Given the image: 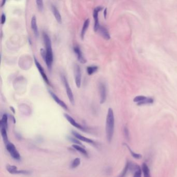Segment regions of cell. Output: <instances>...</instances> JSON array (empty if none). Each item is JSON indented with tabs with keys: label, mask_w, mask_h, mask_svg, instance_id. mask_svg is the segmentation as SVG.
<instances>
[{
	"label": "cell",
	"mask_w": 177,
	"mask_h": 177,
	"mask_svg": "<svg viewBox=\"0 0 177 177\" xmlns=\"http://www.w3.org/2000/svg\"><path fill=\"white\" fill-rule=\"evenodd\" d=\"M106 14H107V8H105L103 12V15H104V18H106Z\"/></svg>",
	"instance_id": "cell-32"
},
{
	"label": "cell",
	"mask_w": 177,
	"mask_h": 177,
	"mask_svg": "<svg viewBox=\"0 0 177 177\" xmlns=\"http://www.w3.org/2000/svg\"><path fill=\"white\" fill-rule=\"evenodd\" d=\"M98 69V67L97 65L89 66L87 68V72L88 73V74L91 75L93 74V73H94L96 71H97Z\"/></svg>",
	"instance_id": "cell-22"
},
{
	"label": "cell",
	"mask_w": 177,
	"mask_h": 177,
	"mask_svg": "<svg viewBox=\"0 0 177 177\" xmlns=\"http://www.w3.org/2000/svg\"><path fill=\"white\" fill-rule=\"evenodd\" d=\"M71 140L72 141H73V142H74L75 144H81V143L79 141H77V140H75L74 139H73V138H71Z\"/></svg>",
	"instance_id": "cell-31"
},
{
	"label": "cell",
	"mask_w": 177,
	"mask_h": 177,
	"mask_svg": "<svg viewBox=\"0 0 177 177\" xmlns=\"http://www.w3.org/2000/svg\"><path fill=\"white\" fill-rule=\"evenodd\" d=\"M43 36L44 44L45 45L46 51L43 48H41L40 49V53L43 58L45 62L47 68H48L49 70H51L52 68L54 59L51 40L48 35L46 32H43Z\"/></svg>",
	"instance_id": "cell-1"
},
{
	"label": "cell",
	"mask_w": 177,
	"mask_h": 177,
	"mask_svg": "<svg viewBox=\"0 0 177 177\" xmlns=\"http://www.w3.org/2000/svg\"><path fill=\"white\" fill-rule=\"evenodd\" d=\"M36 3L37 5L38 10H39V11L42 12L44 8L43 1L42 0H36Z\"/></svg>",
	"instance_id": "cell-28"
},
{
	"label": "cell",
	"mask_w": 177,
	"mask_h": 177,
	"mask_svg": "<svg viewBox=\"0 0 177 177\" xmlns=\"http://www.w3.org/2000/svg\"><path fill=\"white\" fill-rule=\"evenodd\" d=\"M74 73L75 81V84L77 88L81 87L82 81V73L80 67L77 64H75L74 67Z\"/></svg>",
	"instance_id": "cell-7"
},
{
	"label": "cell",
	"mask_w": 177,
	"mask_h": 177,
	"mask_svg": "<svg viewBox=\"0 0 177 177\" xmlns=\"http://www.w3.org/2000/svg\"><path fill=\"white\" fill-rule=\"evenodd\" d=\"M103 7L101 6H97L94 8V12H93V17L94 19V29L95 32L98 31L99 28L100 27V24L99 22L98 13L99 12L102 10Z\"/></svg>",
	"instance_id": "cell-6"
},
{
	"label": "cell",
	"mask_w": 177,
	"mask_h": 177,
	"mask_svg": "<svg viewBox=\"0 0 177 177\" xmlns=\"http://www.w3.org/2000/svg\"><path fill=\"white\" fill-rule=\"evenodd\" d=\"M81 163V161L80 159L79 158H76L75 159L73 160L72 163L71 164V167L72 168H77V166H79Z\"/></svg>",
	"instance_id": "cell-26"
},
{
	"label": "cell",
	"mask_w": 177,
	"mask_h": 177,
	"mask_svg": "<svg viewBox=\"0 0 177 177\" xmlns=\"http://www.w3.org/2000/svg\"><path fill=\"white\" fill-rule=\"evenodd\" d=\"M125 146H126V147L128 148L129 151H130V153H131V154H132V156L133 158H136V159H140V158H141L142 155H141V154L136 153H135L134 152L132 151V149H130V147H129V146H128L127 144H125Z\"/></svg>",
	"instance_id": "cell-24"
},
{
	"label": "cell",
	"mask_w": 177,
	"mask_h": 177,
	"mask_svg": "<svg viewBox=\"0 0 177 177\" xmlns=\"http://www.w3.org/2000/svg\"><path fill=\"white\" fill-rule=\"evenodd\" d=\"M49 94H51V97L53 98L54 100L55 101L56 103H57V104H59L60 106H61L62 108L65 109V110H68V106L67 104H65V103L63 102V101L61 100L57 96V95L54 93L52 91H48Z\"/></svg>",
	"instance_id": "cell-12"
},
{
	"label": "cell",
	"mask_w": 177,
	"mask_h": 177,
	"mask_svg": "<svg viewBox=\"0 0 177 177\" xmlns=\"http://www.w3.org/2000/svg\"><path fill=\"white\" fill-rule=\"evenodd\" d=\"M124 134H125V136L126 139L129 140V132L128 128L126 127L124 128Z\"/></svg>",
	"instance_id": "cell-29"
},
{
	"label": "cell",
	"mask_w": 177,
	"mask_h": 177,
	"mask_svg": "<svg viewBox=\"0 0 177 177\" xmlns=\"http://www.w3.org/2000/svg\"><path fill=\"white\" fill-rule=\"evenodd\" d=\"M61 78L62 82L63 83V84H64V86H65V87L66 93H67V95L68 97L69 101L73 105L74 104V96H73L72 89H71V87L70 86L69 83H68V81L67 80L66 77L64 75H61Z\"/></svg>",
	"instance_id": "cell-3"
},
{
	"label": "cell",
	"mask_w": 177,
	"mask_h": 177,
	"mask_svg": "<svg viewBox=\"0 0 177 177\" xmlns=\"http://www.w3.org/2000/svg\"><path fill=\"white\" fill-rule=\"evenodd\" d=\"M34 62H35L36 66L37 69L39 70V73L41 75V76L43 77V79H44V80L45 82L47 84L49 85H50V82H49V80L48 79V77H47V75L46 74V73H45V71L44 70L43 68L41 65V64L39 63V62L37 61V60L36 59V57H34Z\"/></svg>",
	"instance_id": "cell-9"
},
{
	"label": "cell",
	"mask_w": 177,
	"mask_h": 177,
	"mask_svg": "<svg viewBox=\"0 0 177 177\" xmlns=\"http://www.w3.org/2000/svg\"><path fill=\"white\" fill-rule=\"evenodd\" d=\"M10 109L12 110V111L14 112V113H15V110H14V108H13V107H12V106H10Z\"/></svg>",
	"instance_id": "cell-34"
},
{
	"label": "cell",
	"mask_w": 177,
	"mask_h": 177,
	"mask_svg": "<svg viewBox=\"0 0 177 177\" xmlns=\"http://www.w3.org/2000/svg\"><path fill=\"white\" fill-rule=\"evenodd\" d=\"M1 132L2 138H3L4 143L6 144L7 143H8V142H9L8 140V137H7V133H6V129L1 128Z\"/></svg>",
	"instance_id": "cell-23"
},
{
	"label": "cell",
	"mask_w": 177,
	"mask_h": 177,
	"mask_svg": "<svg viewBox=\"0 0 177 177\" xmlns=\"http://www.w3.org/2000/svg\"><path fill=\"white\" fill-rule=\"evenodd\" d=\"M51 10H52L53 14L55 16L57 22L59 24H61L62 23V18H61V15L60 14L59 11L58 10L57 7L55 5H51Z\"/></svg>",
	"instance_id": "cell-16"
},
{
	"label": "cell",
	"mask_w": 177,
	"mask_h": 177,
	"mask_svg": "<svg viewBox=\"0 0 177 177\" xmlns=\"http://www.w3.org/2000/svg\"><path fill=\"white\" fill-rule=\"evenodd\" d=\"M7 116L6 114H4L2 116V119L0 122V126L1 128L7 129Z\"/></svg>",
	"instance_id": "cell-21"
},
{
	"label": "cell",
	"mask_w": 177,
	"mask_h": 177,
	"mask_svg": "<svg viewBox=\"0 0 177 177\" xmlns=\"http://www.w3.org/2000/svg\"><path fill=\"white\" fill-rule=\"evenodd\" d=\"M5 2H6V1H4V0L2 1V3H1V7H2V6H3L4 4H5Z\"/></svg>",
	"instance_id": "cell-33"
},
{
	"label": "cell",
	"mask_w": 177,
	"mask_h": 177,
	"mask_svg": "<svg viewBox=\"0 0 177 177\" xmlns=\"http://www.w3.org/2000/svg\"><path fill=\"white\" fill-rule=\"evenodd\" d=\"M129 169V161H127L126 165L125 166L123 170L122 171V173H120V176L118 177H125L127 174V173Z\"/></svg>",
	"instance_id": "cell-27"
},
{
	"label": "cell",
	"mask_w": 177,
	"mask_h": 177,
	"mask_svg": "<svg viewBox=\"0 0 177 177\" xmlns=\"http://www.w3.org/2000/svg\"><path fill=\"white\" fill-rule=\"evenodd\" d=\"M114 129V116L113 111L111 108L109 109L106 120V138L108 141L112 140Z\"/></svg>",
	"instance_id": "cell-2"
},
{
	"label": "cell",
	"mask_w": 177,
	"mask_h": 177,
	"mask_svg": "<svg viewBox=\"0 0 177 177\" xmlns=\"http://www.w3.org/2000/svg\"><path fill=\"white\" fill-rule=\"evenodd\" d=\"M5 22H6V16H5V14L3 13L1 16V24L3 25Z\"/></svg>",
	"instance_id": "cell-30"
},
{
	"label": "cell",
	"mask_w": 177,
	"mask_h": 177,
	"mask_svg": "<svg viewBox=\"0 0 177 177\" xmlns=\"http://www.w3.org/2000/svg\"><path fill=\"white\" fill-rule=\"evenodd\" d=\"M6 149L10 153L12 158L16 160H19L20 159V156L18 151L16 149L15 146L13 144L8 142V143L5 144Z\"/></svg>",
	"instance_id": "cell-4"
},
{
	"label": "cell",
	"mask_w": 177,
	"mask_h": 177,
	"mask_svg": "<svg viewBox=\"0 0 177 177\" xmlns=\"http://www.w3.org/2000/svg\"><path fill=\"white\" fill-rule=\"evenodd\" d=\"M134 101L137 103L138 106H141L144 104H152L154 103V100L152 98L147 97L144 96H138L134 99Z\"/></svg>",
	"instance_id": "cell-5"
},
{
	"label": "cell",
	"mask_w": 177,
	"mask_h": 177,
	"mask_svg": "<svg viewBox=\"0 0 177 177\" xmlns=\"http://www.w3.org/2000/svg\"><path fill=\"white\" fill-rule=\"evenodd\" d=\"M98 30L100 32L101 35L104 38V39H106V40L110 39V35L109 33L108 30L106 29V28H105L103 26L100 25V27L99 28Z\"/></svg>",
	"instance_id": "cell-17"
},
{
	"label": "cell",
	"mask_w": 177,
	"mask_h": 177,
	"mask_svg": "<svg viewBox=\"0 0 177 177\" xmlns=\"http://www.w3.org/2000/svg\"><path fill=\"white\" fill-rule=\"evenodd\" d=\"M142 171L144 173V177H151L150 175V171L147 164L146 163H143L142 166Z\"/></svg>",
	"instance_id": "cell-20"
},
{
	"label": "cell",
	"mask_w": 177,
	"mask_h": 177,
	"mask_svg": "<svg viewBox=\"0 0 177 177\" xmlns=\"http://www.w3.org/2000/svg\"><path fill=\"white\" fill-rule=\"evenodd\" d=\"M99 90L100 93V103L103 104L106 99V87L103 82H100L99 84Z\"/></svg>",
	"instance_id": "cell-8"
},
{
	"label": "cell",
	"mask_w": 177,
	"mask_h": 177,
	"mask_svg": "<svg viewBox=\"0 0 177 177\" xmlns=\"http://www.w3.org/2000/svg\"><path fill=\"white\" fill-rule=\"evenodd\" d=\"M31 27L32 29L33 30L36 37H39V29H38V27H37L36 18V16L35 15H33L32 17L31 21Z\"/></svg>",
	"instance_id": "cell-13"
},
{
	"label": "cell",
	"mask_w": 177,
	"mask_h": 177,
	"mask_svg": "<svg viewBox=\"0 0 177 177\" xmlns=\"http://www.w3.org/2000/svg\"><path fill=\"white\" fill-rule=\"evenodd\" d=\"M129 169H131L132 171H134L133 177H141L142 170L139 166L129 162Z\"/></svg>",
	"instance_id": "cell-11"
},
{
	"label": "cell",
	"mask_w": 177,
	"mask_h": 177,
	"mask_svg": "<svg viewBox=\"0 0 177 177\" xmlns=\"http://www.w3.org/2000/svg\"><path fill=\"white\" fill-rule=\"evenodd\" d=\"M89 23H90V20L89 18H87L85 20L83 24V27L82 29V31H81V36L82 39H83L84 37L85 34L87 29L89 28Z\"/></svg>",
	"instance_id": "cell-18"
},
{
	"label": "cell",
	"mask_w": 177,
	"mask_h": 177,
	"mask_svg": "<svg viewBox=\"0 0 177 177\" xmlns=\"http://www.w3.org/2000/svg\"><path fill=\"white\" fill-rule=\"evenodd\" d=\"M72 134L77 139H78L79 140H82L83 141L89 143V144H91V143L94 142L93 140H91V139H89V138H86L84 136H82L80 134H78L77 132H72Z\"/></svg>",
	"instance_id": "cell-19"
},
{
	"label": "cell",
	"mask_w": 177,
	"mask_h": 177,
	"mask_svg": "<svg viewBox=\"0 0 177 177\" xmlns=\"http://www.w3.org/2000/svg\"><path fill=\"white\" fill-rule=\"evenodd\" d=\"M72 147L74 148L75 149H77V151L81 152V153L85 155H87V153L86 151L84 149L81 148V147H80L78 145H76V144H73Z\"/></svg>",
	"instance_id": "cell-25"
},
{
	"label": "cell",
	"mask_w": 177,
	"mask_h": 177,
	"mask_svg": "<svg viewBox=\"0 0 177 177\" xmlns=\"http://www.w3.org/2000/svg\"><path fill=\"white\" fill-rule=\"evenodd\" d=\"M6 169L10 173H23L26 174L28 173V171L26 170H18L17 167L15 166H12L8 165L6 166Z\"/></svg>",
	"instance_id": "cell-14"
},
{
	"label": "cell",
	"mask_w": 177,
	"mask_h": 177,
	"mask_svg": "<svg viewBox=\"0 0 177 177\" xmlns=\"http://www.w3.org/2000/svg\"><path fill=\"white\" fill-rule=\"evenodd\" d=\"M64 116H65V118H66L67 120H68V122H69L72 125H73L74 127H76V128H78V129H82V130L84 129L83 127L81 126L80 124H78V123H77V122H76V121H75V120L71 116H70L69 115L67 114H64Z\"/></svg>",
	"instance_id": "cell-15"
},
{
	"label": "cell",
	"mask_w": 177,
	"mask_h": 177,
	"mask_svg": "<svg viewBox=\"0 0 177 177\" xmlns=\"http://www.w3.org/2000/svg\"><path fill=\"white\" fill-rule=\"evenodd\" d=\"M73 50L75 54H76L77 58L79 62L81 63H85L86 62V59H85L84 56L83 55L82 51H81V48L78 46H75L73 48Z\"/></svg>",
	"instance_id": "cell-10"
}]
</instances>
